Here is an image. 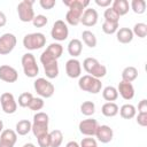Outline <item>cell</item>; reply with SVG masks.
<instances>
[{
    "mask_svg": "<svg viewBox=\"0 0 147 147\" xmlns=\"http://www.w3.org/2000/svg\"><path fill=\"white\" fill-rule=\"evenodd\" d=\"M64 6L69 8L65 14V22L72 26H76L80 23L82 15L84 10L90 5L88 0H63Z\"/></svg>",
    "mask_w": 147,
    "mask_h": 147,
    "instance_id": "6da1fadb",
    "label": "cell"
},
{
    "mask_svg": "<svg viewBox=\"0 0 147 147\" xmlns=\"http://www.w3.org/2000/svg\"><path fill=\"white\" fill-rule=\"evenodd\" d=\"M48 123H49V117L46 113L44 111H38L33 116V122H32V127L31 131L36 138H39L44 134L48 133Z\"/></svg>",
    "mask_w": 147,
    "mask_h": 147,
    "instance_id": "7a4b0ae2",
    "label": "cell"
},
{
    "mask_svg": "<svg viewBox=\"0 0 147 147\" xmlns=\"http://www.w3.org/2000/svg\"><path fill=\"white\" fill-rule=\"evenodd\" d=\"M83 68L90 76L98 79L105 77L107 74V68L94 57H86L83 61Z\"/></svg>",
    "mask_w": 147,
    "mask_h": 147,
    "instance_id": "3957f363",
    "label": "cell"
},
{
    "mask_svg": "<svg viewBox=\"0 0 147 147\" xmlns=\"http://www.w3.org/2000/svg\"><path fill=\"white\" fill-rule=\"evenodd\" d=\"M78 87L84 92L98 94L102 88V83L98 78H94L90 75H84L78 79Z\"/></svg>",
    "mask_w": 147,
    "mask_h": 147,
    "instance_id": "277c9868",
    "label": "cell"
},
{
    "mask_svg": "<svg viewBox=\"0 0 147 147\" xmlns=\"http://www.w3.org/2000/svg\"><path fill=\"white\" fill-rule=\"evenodd\" d=\"M46 45V37L41 32H32L23 38V46L29 51H37Z\"/></svg>",
    "mask_w": 147,
    "mask_h": 147,
    "instance_id": "5b68a950",
    "label": "cell"
},
{
    "mask_svg": "<svg viewBox=\"0 0 147 147\" xmlns=\"http://www.w3.org/2000/svg\"><path fill=\"white\" fill-rule=\"evenodd\" d=\"M21 63H22V68L24 71V75L29 78H34L37 77V75L39 74V67L37 64L36 57L32 53H25L23 54L22 59H21Z\"/></svg>",
    "mask_w": 147,
    "mask_h": 147,
    "instance_id": "8992f818",
    "label": "cell"
},
{
    "mask_svg": "<svg viewBox=\"0 0 147 147\" xmlns=\"http://www.w3.org/2000/svg\"><path fill=\"white\" fill-rule=\"evenodd\" d=\"M33 0H23L17 5V14H18V18L20 21L24 22V23H29L32 22V20L34 18V10H33Z\"/></svg>",
    "mask_w": 147,
    "mask_h": 147,
    "instance_id": "52a82bcc",
    "label": "cell"
},
{
    "mask_svg": "<svg viewBox=\"0 0 147 147\" xmlns=\"http://www.w3.org/2000/svg\"><path fill=\"white\" fill-rule=\"evenodd\" d=\"M33 87H34V91L37 92V94L40 98H45V99L51 98L55 92L54 85L49 80H47L46 78H42V77L37 78L34 80Z\"/></svg>",
    "mask_w": 147,
    "mask_h": 147,
    "instance_id": "ba28073f",
    "label": "cell"
},
{
    "mask_svg": "<svg viewBox=\"0 0 147 147\" xmlns=\"http://www.w3.org/2000/svg\"><path fill=\"white\" fill-rule=\"evenodd\" d=\"M51 36L56 41H64L69 36V29L67 23L62 20L55 21L51 30Z\"/></svg>",
    "mask_w": 147,
    "mask_h": 147,
    "instance_id": "9c48e42d",
    "label": "cell"
},
{
    "mask_svg": "<svg viewBox=\"0 0 147 147\" xmlns=\"http://www.w3.org/2000/svg\"><path fill=\"white\" fill-rule=\"evenodd\" d=\"M17 44V39L13 33H3L0 37V55H7L13 52Z\"/></svg>",
    "mask_w": 147,
    "mask_h": 147,
    "instance_id": "30bf717a",
    "label": "cell"
},
{
    "mask_svg": "<svg viewBox=\"0 0 147 147\" xmlns=\"http://www.w3.org/2000/svg\"><path fill=\"white\" fill-rule=\"evenodd\" d=\"M0 105H1L3 113H6L8 115H11V114L16 113V110H17V101L15 100L14 95L9 92H5L1 94Z\"/></svg>",
    "mask_w": 147,
    "mask_h": 147,
    "instance_id": "8fae6325",
    "label": "cell"
},
{
    "mask_svg": "<svg viewBox=\"0 0 147 147\" xmlns=\"http://www.w3.org/2000/svg\"><path fill=\"white\" fill-rule=\"evenodd\" d=\"M99 124H98V121L94 119V118H86V119H83L79 122L78 124V129H79V132L86 137H93L95 136V132H96V129H98Z\"/></svg>",
    "mask_w": 147,
    "mask_h": 147,
    "instance_id": "7c38bea8",
    "label": "cell"
},
{
    "mask_svg": "<svg viewBox=\"0 0 147 147\" xmlns=\"http://www.w3.org/2000/svg\"><path fill=\"white\" fill-rule=\"evenodd\" d=\"M18 79V72L17 70L8 64L0 65V80L6 83H15Z\"/></svg>",
    "mask_w": 147,
    "mask_h": 147,
    "instance_id": "4fadbf2b",
    "label": "cell"
},
{
    "mask_svg": "<svg viewBox=\"0 0 147 147\" xmlns=\"http://www.w3.org/2000/svg\"><path fill=\"white\" fill-rule=\"evenodd\" d=\"M65 74L69 78H78L82 75V64L77 59H69L65 62Z\"/></svg>",
    "mask_w": 147,
    "mask_h": 147,
    "instance_id": "5bb4252c",
    "label": "cell"
},
{
    "mask_svg": "<svg viewBox=\"0 0 147 147\" xmlns=\"http://www.w3.org/2000/svg\"><path fill=\"white\" fill-rule=\"evenodd\" d=\"M17 141V133L14 130L6 129L0 133V147H14Z\"/></svg>",
    "mask_w": 147,
    "mask_h": 147,
    "instance_id": "9a60e30c",
    "label": "cell"
},
{
    "mask_svg": "<svg viewBox=\"0 0 147 147\" xmlns=\"http://www.w3.org/2000/svg\"><path fill=\"white\" fill-rule=\"evenodd\" d=\"M96 139L102 144H108L114 138V131L108 125H99L95 132Z\"/></svg>",
    "mask_w": 147,
    "mask_h": 147,
    "instance_id": "2e32d148",
    "label": "cell"
},
{
    "mask_svg": "<svg viewBox=\"0 0 147 147\" xmlns=\"http://www.w3.org/2000/svg\"><path fill=\"white\" fill-rule=\"evenodd\" d=\"M98 18H99V15H98V11L94 9V8H86L82 15V18H80V23L85 26H94L96 23H98Z\"/></svg>",
    "mask_w": 147,
    "mask_h": 147,
    "instance_id": "e0dca14e",
    "label": "cell"
},
{
    "mask_svg": "<svg viewBox=\"0 0 147 147\" xmlns=\"http://www.w3.org/2000/svg\"><path fill=\"white\" fill-rule=\"evenodd\" d=\"M117 92H118V95H121L126 101L132 100L134 96V87H133L132 83H126L123 80L119 82L118 86H117Z\"/></svg>",
    "mask_w": 147,
    "mask_h": 147,
    "instance_id": "ac0fdd59",
    "label": "cell"
},
{
    "mask_svg": "<svg viewBox=\"0 0 147 147\" xmlns=\"http://www.w3.org/2000/svg\"><path fill=\"white\" fill-rule=\"evenodd\" d=\"M110 7L115 10V13L119 17L127 14L129 10H130V3H129L127 0H114Z\"/></svg>",
    "mask_w": 147,
    "mask_h": 147,
    "instance_id": "d6986e66",
    "label": "cell"
},
{
    "mask_svg": "<svg viewBox=\"0 0 147 147\" xmlns=\"http://www.w3.org/2000/svg\"><path fill=\"white\" fill-rule=\"evenodd\" d=\"M133 33L130 28H121L116 32L117 41L121 44H130L133 40Z\"/></svg>",
    "mask_w": 147,
    "mask_h": 147,
    "instance_id": "ffe728a7",
    "label": "cell"
},
{
    "mask_svg": "<svg viewBox=\"0 0 147 147\" xmlns=\"http://www.w3.org/2000/svg\"><path fill=\"white\" fill-rule=\"evenodd\" d=\"M82 51H83V44L79 39L75 38V39H71L68 44V53L72 56V59H76L77 56H79L82 54Z\"/></svg>",
    "mask_w": 147,
    "mask_h": 147,
    "instance_id": "44dd1931",
    "label": "cell"
},
{
    "mask_svg": "<svg viewBox=\"0 0 147 147\" xmlns=\"http://www.w3.org/2000/svg\"><path fill=\"white\" fill-rule=\"evenodd\" d=\"M42 67H44V71H45V75H46L47 78L53 79V78H56V77L59 76V64H57V60L52 61V62H48V63L44 64Z\"/></svg>",
    "mask_w": 147,
    "mask_h": 147,
    "instance_id": "7402d4cb",
    "label": "cell"
},
{
    "mask_svg": "<svg viewBox=\"0 0 147 147\" xmlns=\"http://www.w3.org/2000/svg\"><path fill=\"white\" fill-rule=\"evenodd\" d=\"M138 77V69L133 65H129L122 71V80L126 83H132Z\"/></svg>",
    "mask_w": 147,
    "mask_h": 147,
    "instance_id": "603a6c76",
    "label": "cell"
},
{
    "mask_svg": "<svg viewBox=\"0 0 147 147\" xmlns=\"http://www.w3.org/2000/svg\"><path fill=\"white\" fill-rule=\"evenodd\" d=\"M118 113H119V115H121L122 118H124V119H131V118H133L137 115V109H136V107L133 105L125 103V105H123L119 108Z\"/></svg>",
    "mask_w": 147,
    "mask_h": 147,
    "instance_id": "cb8c5ba5",
    "label": "cell"
},
{
    "mask_svg": "<svg viewBox=\"0 0 147 147\" xmlns=\"http://www.w3.org/2000/svg\"><path fill=\"white\" fill-rule=\"evenodd\" d=\"M32 127V123L29 119H21L16 123L15 126V132L17 133V136H26Z\"/></svg>",
    "mask_w": 147,
    "mask_h": 147,
    "instance_id": "d4e9b609",
    "label": "cell"
},
{
    "mask_svg": "<svg viewBox=\"0 0 147 147\" xmlns=\"http://www.w3.org/2000/svg\"><path fill=\"white\" fill-rule=\"evenodd\" d=\"M118 106L115 102H106L105 105H102L101 107V113L103 116L106 117H114L118 114Z\"/></svg>",
    "mask_w": 147,
    "mask_h": 147,
    "instance_id": "484cf974",
    "label": "cell"
},
{
    "mask_svg": "<svg viewBox=\"0 0 147 147\" xmlns=\"http://www.w3.org/2000/svg\"><path fill=\"white\" fill-rule=\"evenodd\" d=\"M102 98L107 101V102H114L115 100H117L118 98V92L117 88L114 86H106L102 90Z\"/></svg>",
    "mask_w": 147,
    "mask_h": 147,
    "instance_id": "4316f807",
    "label": "cell"
},
{
    "mask_svg": "<svg viewBox=\"0 0 147 147\" xmlns=\"http://www.w3.org/2000/svg\"><path fill=\"white\" fill-rule=\"evenodd\" d=\"M82 38H83L84 44H85L87 47H90V48H94V47L96 46L98 40H96L95 34H94L92 31H90V30H85V31H83V32H82Z\"/></svg>",
    "mask_w": 147,
    "mask_h": 147,
    "instance_id": "83f0119b",
    "label": "cell"
},
{
    "mask_svg": "<svg viewBox=\"0 0 147 147\" xmlns=\"http://www.w3.org/2000/svg\"><path fill=\"white\" fill-rule=\"evenodd\" d=\"M46 51H47L55 60H57V59L61 57V55H62V53H63V46H62L60 42H52V44H49V46L46 48Z\"/></svg>",
    "mask_w": 147,
    "mask_h": 147,
    "instance_id": "f1b7e54d",
    "label": "cell"
},
{
    "mask_svg": "<svg viewBox=\"0 0 147 147\" xmlns=\"http://www.w3.org/2000/svg\"><path fill=\"white\" fill-rule=\"evenodd\" d=\"M51 147H60L63 141V133L60 130H53L49 132Z\"/></svg>",
    "mask_w": 147,
    "mask_h": 147,
    "instance_id": "f546056e",
    "label": "cell"
},
{
    "mask_svg": "<svg viewBox=\"0 0 147 147\" xmlns=\"http://www.w3.org/2000/svg\"><path fill=\"white\" fill-rule=\"evenodd\" d=\"M130 8L133 10V13L141 15L146 11V1L145 0H132L130 3Z\"/></svg>",
    "mask_w": 147,
    "mask_h": 147,
    "instance_id": "4dcf8cb0",
    "label": "cell"
},
{
    "mask_svg": "<svg viewBox=\"0 0 147 147\" xmlns=\"http://www.w3.org/2000/svg\"><path fill=\"white\" fill-rule=\"evenodd\" d=\"M132 33H133V36H137L141 39L146 38V36H147V24L141 23V22L136 23L133 29H132Z\"/></svg>",
    "mask_w": 147,
    "mask_h": 147,
    "instance_id": "1f68e13d",
    "label": "cell"
},
{
    "mask_svg": "<svg viewBox=\"0 0 147 147\" xmlns=\"http://www.w3.org/2000/svg\"><path fill=\"white\" fill-rule=\"evenodd\" d=\"M80 113L85 116H92L95 113V105L93 101H84L80 105Z\"/></svg>",
    "mask_w": 147,
    "mask_h": 147,
    "instance_id": "d6a6232c",
    "label": "cell"
},
{
    "mask_svg": "<svg viewBox=\"0 0 147 147\" xmlns=\"http://www.w3.org/2000/svg\"><path fill=\"white\" fill-rule=\"evenodd\" d=\"M103 17L105 21L107 22H113V23H119V16L115 13V10L111 7H108L105 13H103Z\"/></svg>",
    "mask_w": 147,
    "mask_h": 147,
    "instance_id": "836d02e7",
    "label": "cell"
},
{
    "mask_svg": "<svg viewBox=\"0 0 147 147\" xmlns=\"http://www.w3.org/2000/svg\"><path fill=\"white\" fill-rule=\"evenodd\" d=\"M118 30V23H113V22H107L105 21L102 23V31L106 34H114Z\"/></svg>",
    "mask_w": 147,
    "mask_h": 147,
    "instance_id": "e575fe53",
    "label": "cell"
},
{
    "mask_svg": "<svg viewBox=\"0 0 147 147\" xmlns=\"http://www.w3.org/2000/svg\"><path fill=\"white\" fill-rule=\"evenodd\" d=\"M33 99V95L30 93V92H24V93H22V94H20V96H18V106L20 107H23V108H25V107H29V105H30V102H31V100Z\"/></svg>",
    "mask_w": 147,
    "mask_h": 147,
    "instance_id": "d590c367",
    "label": "cell"
},
{
    "mask_svg": "<svg viewBox=\"0 0 147 147\" xmlns=\"http://www.w3.org/2000/svg\"><path fill=\"white\" fill-rule=\"evenodd\" d=\"M44 105H45V102H44L42 98H34L33 96V99L31 100V102H30V105H29L28 108H30L31 110L38 113L39 110H41L44 108Z\"/></svg>",
    "mask_w": 147,
    "mask_h": 147,
    "instance_id": "8d00e7d4",
    "label": "cell"
},
{
    "mask_svg": "<svg viewBox=\"0 0 147 147\" xmlns=\"http://www.w3.org/2000/svg\"><path fill=\"white\" fill-rule=\"evenodd\" d=\"M47 23H48V18L41 14L34 16V18L32 20V24L34 28H44L45 25H47Z\"/></svg>",
    "mask_w": 147,
    "mask_h": 147,
    "instance_id": "74e56055",
    "label": "cell"
},
{
    "mask_svg": "<svg viewBox=\"0 0 147 147\" xmlns=\"http://www.w3.org/2000/svg\"><path fill=\"white\" fill-rule=\"evenodd\" d=\"M39 147H51V140H49V132L47 134H44L39 138H37Z\"/></svg>",
    "mask_w": 147,
    "mask_h": 147,
    "instance_id": "f35d334b",
    "label": "cell"
},
{
    "mask_svg": "<svg viewBox=\"0 0 147 147\" xmlns=\"http://www.w3.org/2000/svg\"><path fill=\"white\" fill-rule=\"evenodd\" d=\"M80 147H98V144H96V140L92 137H88V138H84L80 144H79Z\"/></svg>",
    "mask_w": 147,
    "mask_h": 147,
    "instance_id": "ab89813d",
    "label": "cell"
},
{
    "mask_svg": "<svg viewBox=\"0 0 147 147\" xmlns=\"http://www.w3.org/2000/svg\"><path fill=\"white\" fill-rule=\"evenodd\" d=\"M39 5H40V7L42 9L49 10V9H52L56 5V1L55 0H40L39 1Z\"/></svg>",
    "mask_w": 147,
    "mask_h": 147,
    "instance_id": "60d3db41",
    "label": "cell"
},
{
    "mask_svg": "<svg viewBox=\"0 0 147 147\" xmlns=\"http://www.w3.org/2000/svg\"><path fill=\"white\" fill-rule=\"evenodd\" d=\"M137 123L140 126H147V114H139L137 115Z\"/></svg>",
    "mask_w": 147,
    "mask_h": 147,
    "instance_id": "b9f144b4",
    "label": "cell"
},
{
    "mask_svg": "<svg viewBox=\"0 0 147 147\" xmlns=\"http://www.w3.org/2000/svg\"><path fill=\"white\" fill-rule=\"evenodd\" d=\"M138 113L139 114H147V100L142 99L138 103Z\"/></svg>",
    "mask_w": 147,
    "mask_h": 147,
    "instance_id": "7bdbcfd3",
    "label": "cell"
},
{
    "mask_svg": "<svg viewBox=\"0 0 147 147\" xmlns=\"http://www.w3.org/2000/svg\"><path fill=\"white\" fill-rule=\"evenodd\" d=\"M95 3L99 7H106V8H108L109 6H111L113 1L111 0H95Z\"/></svg>",
    "mask_w": 147,
    "mask_h": 147,
    "instance_id": "ee69618b",
    "label": "cell"
},
{
    "mask_svg": "<svg viewBox=\"0 0 147 147\" xmlns=\"http://www.w3.org/2000/svg\"><path fill=\"white\" fill-rule=\"evenodd\" d=\"M6 24H7V16L5 15V13H3V11H1V10H0V28L5 26Z\"/></svg>",
    "mask_w": 147,
    "mask_h": 147,
    "instance_id": "f6af8a7d",
    "label": "cell"
},
{
    "mask_svg": "<svg viewBox=\"0 0 147 147\" xmlns=\"http://www.w3.org/2000/svg\"><path fill=\"white\" fill-rule=\"evenodd\" d=\"M65 147H80V146H79V144L77 141H69L65 145Z\"/></svg>",
    "mask_w": 147,
    "mask_h": 147,
    "instance_id": "bcb514c9",
    "label": "cell"
},
{
    "mask_svg": "<svg viewBox=\"0 0 147 147\" xmlns=\"http://www.w3.org/2000/svg\"><path fill=\"white\" fill-rule=\"evenodd\" d=\"M23 147H36V146H34L32 142H28V144H24Z\"/></svg>",
    "mask_w": 147,
    "mask_h": 147,
    "instance_id": "7dc6e473",
    "label": "cell"
},
{
    "mask_svg": "<svg viewBox=\"0 0 147 147\" xmlns=\"http://www.w3.org/2000/svg\"><path fill=\"white\" fill-rule=\"evenodd\" d=\"M3 131V122H2V119H0V133Z\"/></svg>",
    "mask_w": 147,
    "mask_h": 147,
    "instance_id": "c3c4849f",
    "label": "cell"
}]
</instances>
